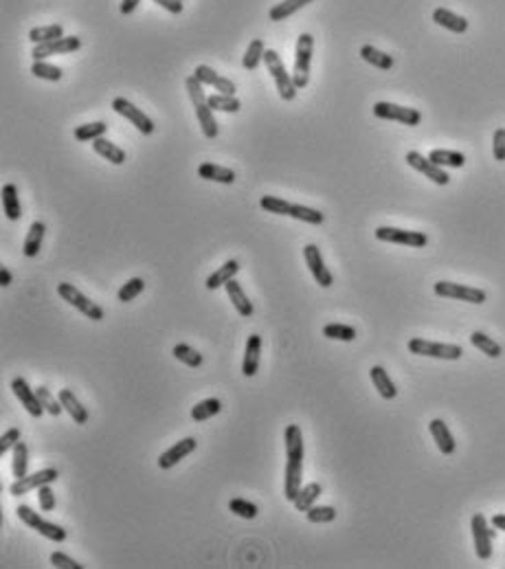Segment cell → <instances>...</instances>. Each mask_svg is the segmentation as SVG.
<instances>
[{
    "label": "cell",
    "instance_id": "obj_1",
    "mask_svg": "<svg viewBox=\"0 0 505 569\" xmlns=\"http://www.w3.org/2000/svg\"><path fill=\"white\" fill-rule=\"evenodd\" d=\"M283 442H286V475H283V497L288 501L297 499L301 490V477H303V433L299 425H288L286 433H283Z\"/></svg>",
    "mask_w": 505,
    "mask_h": 569
},
{
    "label": "cell",
    "instance_id": "obj_2",
    "mask_svg": "<svg viewBox=\"0 0 505 569\" xmlns=\"http://www.w3.org/2000/svg\"><path fill=\"white\" fill-rule=\"evenodd\" d=\"M185 88L189 92V99L194 101V108H196V117L200 121V128H203V134L207 139H216L218 136V123H216V117H213V110L209 106V101L205 97V90H203V84L196 75H189L185 79Z\"/></svg>",
    "mask_w": 505,
    "mask_h": 569
},
{
    "label": "cell",
    "instance_id": "obj_3",
    "mask_svg": "<svg viewBox=\"0 0 505 569\" xmlns=\"http://www.w3.org/2000/svg\"><path fill=\"white\" fill-rule=\"evenodd\" d=\"M264 62H266V68L272 75V79H275V86H277L279 97L283 101H292L294 97H297V90L299 88L294 86V79H292L290 73L286 71V66H283L279 53H277V51H272V49H266Z\"/></svg>",
    "mask_w": 505,
    "mask_h": 569
},
{
    "label": "cell",
    "instance_id": "obj_4",
    "mask_svg": "<svg viewBox=\"0 0 505 569\" xmlns=\"http://www.w3.org/2000/svg\"><path fill=\"white\" fill-rule=\"evenodd\" d=\"M314 38L310 34H301L297 38V51H294V68L292 79L297 88H306L310 84V62H312Z\"/></svg>",
    "mask_w": 505,
    "mask_h": 569
},
{
    "label": "cell",
    "instance_id": "obj_5",
    "mask_svg": "<svg viewBox=\"0 0 505 569\" xmlns=\"http://www.w3.org/2000/svg\"><path fill=\"white\" fill-rule=\"evenodd\" d=\"M409 352L417 356H430V358H441V361H459L464 350L461 345L455 343H435L426 339H411L409 341Z\"/></svg>",
    "mask_w": 505,
    "mask_h": 569
},
{
    "label": "cell",
    "instance_id": "obj_6",
    "mask_svg": "<svg viewBox=\"0 0 505 569\" xmlns=\"http://www.w3.org/2000/svg\"><path fill=\"white\" fill-rule=\"evenodd\" d=\"M18 516H20V521L27 523L31 530H36L38 534H42L44 539L49 541H55V543H62V541H66V530L62 528V525L57 523H51L47 519H42V516L38 512H34L29 508V505H18Z\"/></svg>",
    "mask_w": 505,
    "mask_h": 569
},
{
    "label": "cell",
    "instance_id": "obj_7",
    "mask_svg": "<svg viewBox=\"0 0 505 569\" xmlns=\"http://www.w3.org/2000/svg\"><path fill=\"white\" fill-rule=\"evenodd\" d=\"M57 294L64 301H68L73 308H77L83 317H88V319H92V321H101L103 319V308L101 305H97L94 301H90L86 294H81L75 286H73V283H60L57 286Z\"/></svg>",
    "mask_w": 505,
    "mask_h": 569
},
{
    "label": "cell",
    "instance_id": "obj_8",
    "mask_svg": "<svg viewBox=\"0 0 505 569\" xmlns=\"http://www.w3.org/2000/svg\"><path fill=\"white\" fill-rule=\"evenodd\" d=\"M376 238L380 242H391V244H402L411 249H422L428 244V238L422 231H406V229H393V227H378Z\"/></svg>",
    "mask_w": 505,
    "mask_h": 569
},
{
    "label": "cell",
    "instance_id": "obj_9",
    "mask_svg": "<svg viewBox=\"0 0 505 569\" xmlns=\"http://www.w3.org/2000/svg\"><path fill=\"white\" fill-rule=\"evenodd\" d=\"M470 530H472V539H475L477 556L481 558V561H488V558L492 556V539L497 536V528L490 530L486 516H483L481 512H477V514H472V519H470Z\"/></svg>",
    "mask_w": 505,
    "mask_h": 569
},
{
    "label": "cell",
    "instance_id": "obj_10",
    "mask_svg": "<svg viewBox=\"0 0 505 569\" xmlns=\"http://www.w3.org/2000/svg\"><path fill=\"white\" fill-rule=\"evenodd\" d=\"M437 297H446V299H459V301H468V303H483L488 299V294L481 288H472V286H464V283H452V281H437L433 286Z\"/></svg>",
    "mask_w": 505,
    "mask_h": 569
},
{
    "label": "cell",
    "instance_id": "obj_11",
    "mask_svg": "<svg viewBox=\"0 0 505 569\" xmlns=\"http://www.w3.org/2000/svg\"><path fill=\"white\" fill-rule=\"evenodd\" d=\"M374 114L378 119H387V121H400L404 125H419L422 121V112L415 108H406V106H398V103H389V101H378L374 103Z\"/></svg>",
    "mask_w": 505,
    "mask_h": 569
},
{
    "label": "cell",
    "instance_id": "obj_12",
    "mask_svg": "<svg viewBox=\"0 0 505 569\" xmlns=\"http://www.w3.org/2000/svg\"><path fill=\"white\" fill-rule=\"evenodd\" d=\"M112 110L117 112V114H121V117L128 119L141 134H152L154 132V121L147 117L143 110L136 108L132 101L125 99V97H114L112 99Z\"/></svg>",
    "mask_w": 505,
    "mask_h": 569
},
{
    "label": "cell",
    "instance_id": "obj_13",
    "mask_svg": "<svg viewBox=\"0 0 505 569\" xmlns=\"http://www.w3.org/2000/svg\"><path fill=\"white\" fill-rule=\"evenodd\" d=\"M57 477H60L57 468H42V470L34 472V475H25V477L16 479L12 483V488H9V492H12L14 497H20V494L38 490L40 486H44V483H53Z\"/></svg>",
    "mask_w": 505,
    "mask_h": 569
},
{
    "label": "cell",
    "instance_id": "obj_14",
    "mask_svg": "<svg viewBox=\"0 0 505 569\" xmlns=\"http://www.w3.org/2000/svg\"><path fill=\"white\" fill-rule=\"evenodd\" d=\"M81 47V40L77 36H64L53 42H44V45H36L34 49V60H47L51 55H68L75 53V51Z\"/></svg>",
    "mask_w": 505,
    "mask_h": 569
},
{
    "label": "cell",
    "instance_id": "obj_15",
    "mask_svg": "<svg viewBox=\"0 0 505 569\" xmlns=\"http://www.w3.org/2000/svg\"><path fill=\"white\" fill-rule=\"evenodd\" d=\"M303 257H306V264H308V268L312 273L314 281H317L321 288H330L332 283H334V277H332V273L328 270V266H325L319 246L317 244H308L306 249H303Z\"/></svg>",
    "mask_w": 505,
    "mask_h": 569
},
{
    "label": "cell",
    "instance_id": "obj_16",
    "mask_svg": "<svg viewBox=\"0 0 505 569\" xmlns=\"http://www.w3.org/2000/svg\"><path fill=\"white\" fill-rule=\"evenodd\" d=\"M406 163L413 167V170H417L419 174H424L426 178H430L435 185H448L450 183V176L441 170L439 165H435L430 159H426V156H422L419 152H406Z\"/></svg>",
    "mask_w": 505,
    "mask_h": 569
},
{
    "label": "cell",
    "instance_id": "obj_17",
    "mask_svg": "<svg viewBox=\"0 0 505 569\" xmlns=\"http://www.w3.org/2000/svg\"><path fill=\"white\" fill-rule=\"evenodd\" d=\"M12 392L16 394V398L20 400V403H23V407L29 411V416L40 418L42 414H44V407H42L38 394L29 387V383L25 381V378H14V381H12Z\"/></svg>",
    "mask_w": 505,
    "mask_h": 569
},
{
    "label": "cell",
    "instance_id": "obj_18",
    "mask_svg": "<svg viewBox=\"0 0 505 569\" xmlns=\"http://www.w3.org/2000/svg\"><path fill=\"white\" fill-rule=\"evenodd\" d=\"M196 446H198V442H196L194 438H185V440H181V442H176L174 446H170V448H167V451L163 453V455L159 457V468H161V470L174 468L181 459H185L187 455H192V453L196 451Z\"/></svg>",
    "mask_w": 505,
    "mask_h": 569
},
{
    "label": "cell",
    "instance_id": "obj_19",
    "mask_svg": "<svg viewBox=\"0 0 505 569\" xmlns=\"http://www.w3.org/2000/svg\"><path fill=\"white\" fill-rule=\"evenodd\" d=\"M194 75L200 79L203 86H213L216 90H220L222 94H235V84L231 81V79H226V77H222V75H218V73L211 66L200 64V66H196Z\"/></svg>",
    "mask_w": 505,
    "mask_h": 569
},
{
    "label": "cell",
    "instance_id": "obj_20",
    "mask_svg": "<svg viewBox=\"0 0 505 569\" xmlns=\"http://www.w3.org/2000/svg\"><path fill=\"white\" fill-rule=\"evenodd\" d=\"M428 431H430V435H433L437 448H439L441 453H444V455H452V453H455V448H457L455 438H452V433L448 431V427H446L444 420H439V418L430 420Z\"/></svg>",
    "mask_w": 505,
    "mask_h": 569
},
{
    "label": "cell",
    "instance_id": "obj_21",
    "mask_svg": "<svg viewBox=\"0 0 505 569\" xmlns=\"http://www.w3.org/2000/svg\"><path fill=\"white\" fill-rule=\"evenodd\" d=\"M259 354H261V336L259 334H250L246 341V350H244V361H242V374L246 378L257 374L259 367Z\"/></svg>",
    "mask_w": 505,
    "mask_h": 569
},
{
    "label": "cell",
    "instance_id": "obj_22",
    "mask_svg": "<svg viewBox=\"0 0 505 569\" xmlns=\"http://www.w3.org/2000/svg\"><path fill=\"white\" fill-rule=\"evenodd\" d=\"M57 398H60V403H62V407H64V411L66 414L73 418V422H77V425H86L88 422V411H86V407H83L79 400H77V396L70 392V389H62V392L57 394Z\"/></svg>",
    "mask_w": 505,
    "mask_h": 569
},
{
    "label": "cell",
    "instance_id": "obj_23",
    "mask_svg": "<svg viewBox=\"0 0 505 569\" xmlns=\"http://www.w3.org/2000/svg\"><path fill=\"white\" fill-rule=\"evenodd\" d=\"M433 20L439 27L452 31V34H466L468 31V20L464 16H457L455 12H450L446 7H437L433 12Z\"/></svg>",
    "mask_w": 505,
    "mask_h": 569
},
{
    "label": "cell",
    "instance_id": "obj_24",
    "mask_svg": "<svg viewBox=\"0 0 505 569\" xmlns=\"http://www.w3.org/2000/svg\"><path fill=\"white\" fill-rule=\"evenodd\" d=\"M226 294H229V299H231V303L235 305V310H237V314L239 317H252V312H255V308H252V303L248 301V297H246V292H244V288L239 286V281H235V279H231L229 283H226Z\"/></svg>",
    "mask_w": 505,
    "mask_h": 569
},
{
    "label": "cell",
    "instance_id": "obj_25",
    "mask_svg": "<svg viewBox=\"0 0 505 569\" xmlns=\"http://www.w3.org/2000/svg\"><path fill=\"white\" fill-rule=\"evenodd\" d=\"M237 273H239V262H237V260H229V262H224V264L213 273V275L207 277L205 286H207L209 290H216V288H220V286H226V283H229L231 279H235Z\"/></svg>",
    "mask_w": 505,
    "mask_h": 569
},
{
    "label": "cell",
    "instance_id": "obj_26",
    "mask_svg": "<svg viewBox=\"0 0 505 569\" xmlns=\"http://www.w3.org/2000/svg\"><path fill=\"white\" fill-rule=\"evenodd\" d=\"M198 176L205 178V181H213V183H222V185H231L235 181V172L229 170V167L216 165V163H203L198 167Z\"/></svg>",
    "mask_w": 505,
    "mask_h": 569
},
{
    "label": "cell",
    "instance_id": "obj_27",
    "mask_svg": "<svg viewBox=\"0 0 505 569\" xmlns=\"http://www.w3.org/2000/svg\"><path fill=\"white\" fill-rule=\"evenodd\" d=\"M370 376H372V383H374L376 389H378V394H380L385 400H393V398L398 396V389H396V385H393L391 378H389V374H387L385 367L374 365L372 372H370Z\"/></svg>",
    "mask_w": 505,
    "mask_h": 569
},
{
    "label": "cell",
    "instance_id": "obj_28",
    "mask_svg": "<svg viewBox=\"0 0 505 569\" xmlns=\"http://www.w3.org/2000/svg\"><path fill=\"white\" fill-rule=\"evenodd\" d=\"M3 212H5V216L9 220H12V223H16V220H20V216H23V207H20L18 189L12 183H7L3 187Z\"/></svg>",
    "mask_w": 505,
    "mask_h": 569
},
{
    "label": "cell",
    "instance_id": "obj_29",
    "mask_svg": "<svg viewBox=\"0 0 505 569\" xmlns=\"http://www.w3.org/2000/svg\"><path fill=\"white\" fill-rule=\"evenodd\" d=\"M92 150L97 152L99 156H103L106 161H110L112 165H123L125 163V152L121 150L119 145H114L108 139H103V136L101 139L92 141Z\"/></svg>",
    "mask_w": 505,
    "mask_h": 569
},
{
    "label": "cell",
    "instance_id": "obj_30",
    "mask_svg": "<svg viewBox=\"0 0 505 569\" xmlns=\"http://www.w3.org/2000/svg\"><path fill=\"white\" fill-rule=\"evenodd\" d=\"M44 233H47V227L44 223H34L29 227V233L25 238V244H23V253L27 257H36L40 249H42V240H44Z\"/></svg>",
    "mask_w": 505,
    "mask_h": 569
},
{
    "label": "cell",
    "instance_id": "obj_31",
    "mask_svg": "<svg viewBox=\"0 0 505 569\" xmlns=\"http://www.w3.org/2000/svg\"><path fill=\"white\" fill-rule=\"evenodd\" d=\"M310 3H314V0H283V3H279V5H275L270 9L268 18L272 20V23H281V20H288L290 16H294L299 9H303Z\"/></svg>",
    "mask_w": 505,
    "mask_h": 569
},
{
    "label": "cell",
    "instance_id": "obj_32",
    "mask_svg": "<svg viewBox=\"0 0 505 569\" xmlns=\"http://www.w3.org/2000/svg\"><path fill=\"white\" fill-rule=\"evenodd\" d=\"M321 492H323V488H321V483H317V481H312V483H308V486H303L299 490V494H297V499L292 501L294 508H297L299 512H308L312 505L317 503V499L321 497Z\"/></svg>",
    "mask_w": 505,
    "mask_h": 569
},
{
    "label": "cell",
    "instance_id": "obj_33",
    "mask_svg": "<svg viewBox=\"0 0 505 569\" xmlns=\"http://www.w3.org/2000/svg\"><path fill=\"white\" fill-rule=\"evenodd\" d=\"M361 58L367 62V64H372V66L380 68V71H389V68L393 66V58L387 55V53H383V51H378V49L372 47V45H365V47L361 49Z\"/></svg>",
    "mask_w": 505,
    "mask_h": 569
},
{
    "label": "cell",
    "instance_id": "obj_34",
    "mask_svg": "<svg viewBox=\"0 0 505 569\" xmlns=\"http://www.w3.org/2000/svg\"><path fill=\"white\" fill-rule=\"evenodd\" d=\"M428 159L439 167H464L466 156L455 150H433L428 154Z\"/></svg>",
    "mask_w": 505,
    "mask_h": 569
},
{
    "label": "cell",
    "instance_id": "obj_35",
    "mask_svg": "<svg viewBox=\"0 0 505 569\" xmlns=\"http://www.w3.org/2000/svg\"><path fill=\"white\" fill-rule=\"evenodd\" d=\"M264 53H266V47H264V40H250V45L246 49V53H244V60H242V66H244L246 71H255L259 64H261V60H264Z\"/></svg>",
    "mask_w": 505,
    "mask_h": 569
},
{
    "label": "cell",
    "instance_id": "obj_36",
    "mask_svg": "<svg viewBox=\"0 0 505 569\" xmlns=\"http://www.w3.org/2000/svg\"><path fill=\"white\" fill-rule=\"evenodd\" d=\"M220 411H222V403H220L218 398H207L192 409V418H194V422H205V420L218 416Z\"/></svg>",
    "mask_w": 505,
    "mask_h": 569
},
{
    "label": "cell",
    "instance_id": "obj_37",
    "mask_svg": "<svg viewBox=\"0 0 505 569\" xmlns=\"http://www.w3.org/2000/svg\"><path fill=\"white\" fill-rule=\"evenodd\" d=\"M64 38V27L62 25H49V27H36L29 31V40L36 45H44V42H53Z\"/></svg>",
    "mask_w": 505,
    "mask_h": 569
},
{
    "label": "cell",
    "instance_id": "obj_38",
    "mask_svg": "<svg viewBox=\"0 0 505 569\" xmlns=\"http://www.w3.org/2000/svg\"><path fill=\"white\" fill-rule=\"evenodd\" d=\"M470 343L475 345L477 350H481L486 356H490V358H499L503 354L501 345L494 339H490L488 334H483V332H472L470 334Z\"/></svg>",
    "mask_w": 505,
    "mask_h": 569
},
{
    "label": "cell",
    "instance_id": "obj_39",
    "mask_svg": "<svg viewBox=\"0 0 505 569\" xmlns=\"http://www.w3.org/2000/svg\"><path fill=\"white\" fill-rule=\"evenodd\" d=\"M106 132H108V123H103V121L83 123V125H77L75 128V139L77 141H94V139L106 136Z\"/></svg>",
    "mask_w": 505,
    "mask_h": 569
},
{
    "label": "cell",
    "instance_id": "obj_40",
    "mask_svg": "<svg viewBox=\"0 0 505 569\" xmlns=\"http://www.w3.org/2000/svg\"><path fill=\"white\" fill-rule=\"evenodd\" d=\"M207 101H209V106H211V110H220V112H239V108H242V103L235 94L220 92V94L207 97Z\"/></svg>",
    "mask_w": 505,
    "mask_h": 569
},
{
    "label": "cell",
    "instance_id": "obj_41",
    "mask_svg": "<svg viewBox=\"0 0 505 569\" xmlns=\"http://www.w3.org/2000/svg\"><path fill=\"white\" fill-rule=\"evenodd\" d=\"M172 354H174L176 361L185 363L187 367H200V365H203V354L196 352L194 347H192V345H187V343H178V345H174Z\"/></svg>",
    "mask_w": 505,
    "mask_h": 569
},
{
    "label": "cell",
    "instance_id": "obj_42",
    "mask_svg": "<svg viewBox=\"0 0 505 569\" xmlns=\"http://www.w3.org/2000/svg\"><path fill=\"white\" fill-rule=\"evenodd\" d=\"M27 468H29V448L25 442H18L14 446V459H12V472L14 477L20 479L27 475Z\"/></svg>",
    "mask_w": 505,
    "mask_h": 569
},
{
    "label": "cell",
    "instance_id": "obj_43",
    "mask_svg": "<svg viewBox=\"0 0 505 569\" xmlns=\"http://www.w3.org/2000/svg\"><path fill=\"white\" fill-rule=\"evenodd\" d=\"M290 218L301 220V223H308V225H321L323 220H325V216L319 212V209H312V207H306V205H297V203H292Z\"/></svg>",
    "mask_w": 505,
    "mask_h": 569
},
{
    "label": "cell",
    "instance_id": "obj_44",
    "mask_svg": "<svg viewBox=\"0 0 505 569\" xmlns=\"http://www.w3.org/2000/svg\"><path fill=\"white\" fill-rule=\"evenodd\" d=\"M323 336H328V339H334V341L350 343V341L356 339V328H352V325H345V323H328L323 328Z\"/></svg>",
    "mask_w": 505,
    "mask_h": 569
},
{
    "label": "cell",
    "instance_id": "obj_45",
    "mask_svg": "<svg viewBox=\"0 0 505 569\" xmlns=\"http://www.w3.org/2000/svg\"><path fill=\"white\" fill-rule=\"evenodd\" d=\"M259 207L264 209L268 214H277V216H290V209H292V203L283 198H277V196H261L259 200Z\"/></svg>",
    "mask_w": 505,
    "mask_h": 569
},
{
    "label": "cell",
    "instance_id": "obj_46",
    "mask_svg": "<svg viewBox=\"0 0 505 569\" xmlns=\"http://www.w3.org/2000/svg\"><path fill=\"white\" fill-rule=\"evenodd\" d=\"M31 73H34L36 77L40 79H47V81H60L62 79V68L60 66H53V64H49V62L44 60H36L34 62V66H31Z\"/></svg>",
    "mask_w": 505,
    "mask_h": 569
},
{
    "label": "cell",
    "instance_id": "obj_47",
    "mask_svg": "<svg viewBox=\"0 0 505 569\" xmlns=\"http://www.w3.org/2000/svg\"><path fill=\"white\" fill-rule=\"evenodd\" d=\"M143 290H145V281H143L141 277H132L130 281H125L123 286L119 288L117 299L123 301V303H128V301H132V299L139 297V294H141Z\"/></svg>",
    "mask_w": 505,
    "mask_h": 569
},
{
    "label": "cell",
    "instance_id": "obj_48",
    "mask_svg": "<svg viewBox=\"0 0 505 569\" xmlns=\"http://www.w3.org/2000/svg\"><path fill=\"white\" fill-rule=\"evenodd\" d=\"M36 394H38L40 403H42V407H44L47 414H51V416L57 418V416L62 414V411H64V407H62V403H60V398H55L53 394L49 392L47 387H38Z\"/></svg>",
    "mask_w": 505,
    "mask_h": 569
},
{
    "label": "cell",
    "instance_id": "obj_49",
    "mask_svg": "<svg viewBox=\"0 0 505 569\" xmlns=\"http://www.w3.org/2000/svg\"><path fill=\"white\" fill-rule=\"evenodd\" d=\"M306 516L310 523H332L336 519V508H332V505H312Z\"/></svg>",
    "mask_w": 505,
    "mask_h": 569
},
{
    "label": "cell",
    "instance_id": "obj_50",
    "mask_svg": "<svg viewBox=\"0 0 505 569\" xmlns=\"http://www.w3.org/2000/svg\"><path fill=\"white\" fill-rule=\"evenodd\" d=\"M229 510L233 512V514H237V516H242V519H255L257 512H259L257 505L246 501V499H231Z\"/></svg>",
    "mask_w": 505,
    "mask_h": 569
},
{
    "label": "cell",
    "instance_id": "obj_51",
    "mask_svg": "<svg viewBox=\"0 0 505 569\" xmlns=\"http://www.w3.org/2000/svg\"><path fill=\"white\" fill-rule=\"evenodd\" d=\"M38 501H40L42 512H51L55 508V492L51 488V483H44V486L38 488Z\"/></svg>",
    "mask_w": 505,
    "mask_h": 569
},
{
    "label": "cell",
    "instance_id": "obj_52",
    "mask_svg": "<svg viewBox=\"0 0 505 569\" xmlns=\"http://www.w3.org/2000/svg\"><path fill=\"white\" fill-rule=\"evenodd\" d=\"M20 442V429H9L5 431L3 435H0V455H5V453L14 451V446Z\"/></svg>",
    "mask_w": 505,
    "mask_h": 569
},
{
    "label": "cell",
    "instance_id": "obj_53",
    "mask_svg": "<svg viewBox=\"0 0 505 569\" xmlns=\"http://www.w3.org/2000/svg\"><path fill=\"white\" fill-rule=\"evenodd\" d=\"M51 565L57 567V569H83V565H79L77 561H73V558L64 552L51 554Z\"/></svg>",
    "mask_w": 505,
    "mask_h": 569
},
{
    "label": "cell",
    "instance_id": "obj_54",
    "mask_svg": "<svg viewBox=\"0 0 505 569\" xmlns=\"http://www.w3.org/2000/svg\"><path fill=\"white\" fill-rule=\"evenodd\" d=\"M492 154L497 161H505V128L494 130L492 136Z\"/></svg>",
    "mask_w": 505,
    "mask_h": 569
},
{
    "label": "cell",
    "instance_id": "obj_55",
    "mask_svg": "<svg viewBox=\"0 0 505 569\" xmlns=\"http://www.w3.org/2000/svg\"><path fill=\"white\" fill-rule=\"evenodd\" d=\"M156 5H161L170 14H181L183 12V0H154Z\"/></svg>",
    "mask_w": 505,
    "mask_h": 569
},
{
    "label": "cell",
    "instance_id": "obj_56",
    "mask_svg": "<svg viewBox=\"0 0 505 569\" xmlns=\"http://www.w3.org/2000/svg\"><path fill=\"white\" fill-rule=\"evenodd\" d=\"M141 3H143V0H123V3H121V14H125V16L132 14Z\"/></svg>",
    "mask_w": 505,
    "mask_h": 569
},
{
    "label": "cell",
    "instance_id": "obj_57",
    "mask_svg": "<svg viewBox=\"0 0 505 569\" xmlns=\"http://www.w3.org/2000/svg\"><path fill=\"white\" fill-rule=\"evenodd\" d=\"M12 281H14V275L9 273V268L7 266H0V283H3V288H7Z\"/></svg>",
    "mask_w": 505,
    "mask_h": 569
},
{
    "label": "cell",
    "instance_id": "obj_58",
    "mask_svg": "<svg viewBox=\"0 0 505 569\" xmlns=\"http://www.w3.org/2000/svg\"><path fill=\"white\" fill-rule=\"evenodd\" d=\"M492 525H494L497 530L505 532V514H494V516H492Z\"/></svg>",
    "mask_w": 505,
    "mask_h": 569
}]
</instances>
